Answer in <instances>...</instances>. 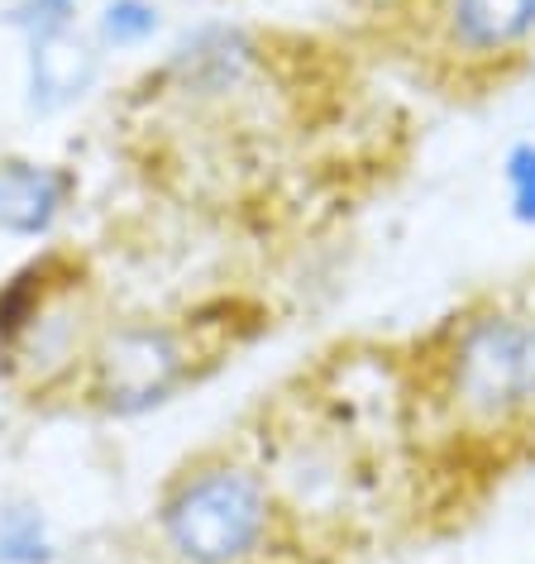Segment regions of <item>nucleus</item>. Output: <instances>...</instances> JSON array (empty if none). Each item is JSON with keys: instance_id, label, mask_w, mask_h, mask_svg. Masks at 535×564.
I'll return each instance as SVG.
<instances>
[{"instance_id": "obj_1", "label": "nucleus", "mask_w": 535, "mask_h": 564, "mask_svg": "<svg viewBox=\"0 0 535 564\" xmlns=\"http://www.w3.org/2000/svg\"><path fill=\"white\" fill-rule=\"evenodd\" d=\"M277 531V498L259 469L206 455L167 478L159 535L182 564H249Z\"/></svg>"}, {"instance_id": "obj_2", "label": "nucleus", "mask_w": 535, "mask_h": 564, "mask_svg": "<svg viewBox=\"0 0 535 564\" xmlns=\"http://www.w3.org/2000/svg\"><path fill=\"white\" fill-rule=\"evenodd\" d=\"M440 388L455 416L473 426H506L535 412V316L512 306L463 316L445 340Z\"/></svg>"}, {"instance_id": "obj_3", "label": "nucleus", "mask_w": 535, "mask_h": 564, "mask_svg": "<svg viewBox=\"0 0 535 564\" xmlns=\"http://www.w3.org/2000/svg\"><path fill=\"white\" fill-rule=\"evenodd\" d=\"M96 335L101 330L81 306V282L58 278V259L30 263L0 288V359L15 378L48 388L87 369Z\"/></svg>"}, {"instance_id": "obj_4", "label": "nucleus", "mask_w": 535, "mask_h": 564, "mask_svg": "<svg viewBox=\"0 0 535 564\" xmlns=\"http://www.w3.org/2000/svg\"><path fill=\"white\" fill-rule=\"evenodd\" d=\"M196 373V345L167 321H120L87 355V398L106 416H144L173 402Z\"/></svg>"}, {"instance_id": "obj_5", "label": "nucleus", "mask_w": 535, "mask_h": 564, "mask_svg": "<svg viewBox=\"0 0 535 564\" xmlns=\"http://www.w3.org/2000/svg\"><path fill=\"white\" fill-rule=\"evenodd\" d=\"M440 30L455 58H516L535 39V0H440Z\"/></svg>"}, {"instance_id": "obj_6", "label": "nucleus", "mask_w": 535, "mask_h": 564, "mask_svg": "<svg viewBox=\"0 0 535 564\" xmlns=\"http://www.w3.org/2000/svg\"><path fill=\"white\" fill-rule=\"evenodd\" d=\"M101 77V44L87 39L77 24L30 34V106L63 110L81 101Z\"/></svg>"}, {"instance_id": "obj_7", "label": "nucleus", "mask_w": 535, "mask_h": 564, "mask_svg": "<svg viewBox=\"0 0 535 564\" xmlns=\"http://www.w3.org/2000/svg\"><path fill=\"white\" fill-rule=\"evenodd\" d=\"M77 196V177L58 163L0 159V230L34 239L63 220Z\"/></svg>"}, {"instance_id": "obj_8", "label": "nucleus", "mask_w": 535, "mask_h": 564, "mask_svg": "<svg viewBox=\"0 0 535 564\" xmlns=\"http://www.w3.org/2000/svg\"><path fill=\"white\" fill-rule=\"evenodd\" d=\"M253 67H259V44H253L244 30L210 24V30H196L187 44L173 53L167 77L192 96H230L253 77Z\"/></svg>"}, {"instance_id": "obj_9", "label": "nucleus", "mask_w": 535, "mask_h": 564, "mask_svg": "<svg viewBox=\"0 0 535 564\" xmlns=\"http://www.w3.org/2000/svg\"><path fill=\"white\" fill-rule=\"evenodd\" d=\"M53 531L34 502L0 507V564H48Z\"/></svg>"}, {"instance_id": "obj_10", "label": "nucleus", "mask_w": 535, "mask_h": 564, "mask_svg": "<svg viewBox=\"0 0 535 564\" xmlns=\"http://www.w3.org/2000/svg\"><path fill=\"white\" fill-rule=\"evenodd\" d=\"M163 10L153 0H106L101 20H96V44L101 48H139L159 34Z\"/></svg>"}, {"instance_id": "obj_11", "label": "nucleus", "mask_w": 535, "mask_h": 564, "mask_svg": "<svg viewBox=\"0 0 535 564\" xmlns=\"http://www.w3.org/2000/svg\"><path fill=\"white\" fill-rule=\"evenodd\" d=\"M502 187H506V206L521 225H535V139L506 149L502 159Z\"/></svg>"}, {"instance_id": "obj_12", "label": "nucleus", "mask_w": 535, "mask_h": 564, "mask_svg": "<svg viewBox=\"0 0 535 564\" xmlns=\"http://www.w3.org/2000/svg\"><path fill=\"white\" fill-rule=\"evenodd\" d=\"M77 0H15L10 6V24H20L24 34H44L58 30V24H73Z\"/></svg>"}]
</instances>
